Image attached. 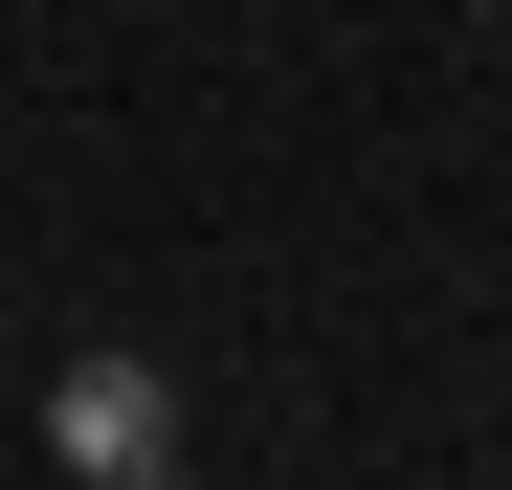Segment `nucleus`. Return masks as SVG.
I'll list each match as a JSON object with an SVG mask.
<instances>
[{
	"mask_svg": "<svg viewBox=\"0 0 512 490\" xmlns=\"http://www.w3.org/2000/svg\"><path fill=\"white\" fill-rule=\"evenodd\" d=\"M45 446L90 468V490L179 468V357H67V379H45Z\"/></svg>",
	"mask_w": 512,
	"mask_h": 490,
	"instance_id": "nucleus-1",
	"label": "nucleus"
},
{
	"mask_svg": "<svg viewBox=\"0 0 512 490\" xmlns=\"http://www.w3.org/2000/svg\"><path fill=\"white\" fill-rule=\"evenodd\" d=\"M134 490H201V468H134Z\"/></svg>",
	"mask_w": 512,
	"mask_h": 490,
	"instance_id": "nucleus-2",
	"label": "nucleus"
}]
</instances>
